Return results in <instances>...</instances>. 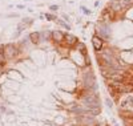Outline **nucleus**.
Returning a JSON list of instances; mask_svg holds the SVG:
<instances>
[{"instance_id":"obj_1","label":"nucleus","mask_w":133,"mask_h":126,"mask_svg":"<svg viewBox=\"0 0 133 126\" xmlns=\"http://www.w3.org/2000/svg\"><path fill=\"white\" fill-rule=\"evenodd\" d=\"M116 16L117 13L115 11L110 8V7H105L101 12V16H100V21H105V23H109V21H115L116 20Z\"/></svg>"},{"instance_id":"obj_10","label":"nucleus","mask_w":133,"mask_h":126,"mask_svg":"<svg viewBox=\"0 0 133 126\" xmlns=\"http://www.w3.org/2000/svg\"><path fill=\"white\" fill-rule=\"evenodd\" d=\"M49 8H51V11H53V12H55V11H57V9H59V5H51Z\"/></svg>"},{"instance_id":"obj_5","label":"nucleus","mask_w":133,"mask_h":126,"mask_svg":"<svg viewBox=\"0 0 133 126\" xmlns=\"http://www.w3.org/2000/svg\"><path fill=\"white\" fill-rule=\"evenodd\" d=\"M92 44H93V48H95L96 53H100L103 51V48H104V40L100 36H97V35H95L92 37Z\"/></svg>"},{"instance_id":"obj_2","label":"nucleus","mask_w":133,"mask_h":126,"mask_svg":"<svg viewBox=\"0 0 133 126\" xmlns=\"http://www.w3.org/2000/svg\"><path fill=\"white\" fill-rule=\"evenodd\" d=\"M77 43H79V39L73 36L72 33H64V45L68 49H72L73 47H76Z\"/></svg>"},{"instance_id":"obj_4","label":"nucleus","mask_w":133,"mask_h":126,"mask_svg":"<svg viewBox=\"0 0 133 126\" xmlns=\"http://www.w3.org/2000/svg\"><path fill=\"white\" fill-rule=\"evenodd\" d=\"M19 49L16 48L15 44H7L4 45V54H5V59H14V57L17 54Z\"/></svg>"},{"instance_id":"obj_3","label":"nucleus","mask_w":133,"mask_h":126,"mask_svg":"<svg viewBox=\"0 0 133 126\" xmlns=\"http://www.w3.org/2000/svg\"><path fill=\"white\" fill-rule=\"evenodd\" d=\"M51 41L56 44V47L64 45V33L61 31H52L51 32Z\"/></svg>"},{"instance_id":"obj_6","label":"nucleus","mask_w":133,"mask_h":126,"mask_svg":"<svg viewBox=\"0 0 133 126\" xmlns=\"http://www.w3.org/2000/svg\"><path fill=\"white\" fill-rule=\"evenodd\" d=\"M40 37H41L40 32H33V33H31V35H29V40H31L33 44H39V43L41 41Z\"/></svg>"},{"instance_id":"obj_7","label":"nucleus","mask_w":133,"mask_h":126,"mask_svg":"<svg viewBox=\"0 0 133 126\" xmlns=\"http://www.w3.org/2000/svg\"><path fill=\"white\" fill-rule=\"evenodd\" d=\"M56 23H57V24H60L61 27H64L66 31H71V25H68V24H66V23L65 21H63V20H60V19H57L56 20Z\"/></svg>"},{"instance_id":"obj_8","label":"nucleus","mask_w":133,"mask_h":126,"mask_svg":"<svg viewBox=\"0 0 133 126\" xmlns=\"http://www.w3.org/2000/svg\"><path fill=\"white\" fill-rule=\"evenodd\" d=\"M45 19H48V20H51V21H56V20H57L56 16H53V15H51V13H45Z\"/></svg>"},{"instance_id":"obj_9","label":"nucleus","mask_w":133,"mask_h":126,"mask_svg":"<svg viewBox=\"0 0 133 126\" xmlns=\"http://www.w3.org/2000/svg\"><path fill=\"white\" fill-rule=\"evenodd\" d=\"M81 9H83V12L87 13V15H89V13H91V11L88 9V8H85V7H81Z\"/></svg>"}]
</instances>
